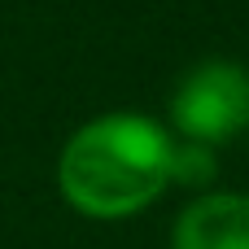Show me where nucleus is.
Returning a JSON list of instances; mask_svg holds the SVG:
<instances>
[{
  "label": "nucleus",
  "mask_w": 249,
  "mask_h": 249,
  "mask_svg": "<svg viewBox=\"0 0 249 249\" xmlns=\"http://www.w3.org/2000/svg\"><path fill=\"white\" fill-rule=\"evenodd\" d=\"M171 131L149 114H101L83 123L61 158L57 188L83 219H131L171 188Z\"/></svg>",
  "instance_id": "obj_1"
},
{
  "label": "nucleus",
  "mask_w": 249,
  "mask_h": 249,
  "mask_svg": "<svg viewBox=\"0 0 249 249\" xmlns=\"http://www.w3.org/2000/svg\"><path fill=\"white\" fill-rule=\"evenodd\" d=\"M171 127L210 149L249 131V70L223 57L193 66L171 96Z\"/></svg>",
  "instance_id": "obj_2"
},
{
  "label": "nucleus",
  "mask_w": 249,
  "mask_h": 249,
  "mask_svg": "<svg viewBox=\"0 0 249 249\" xmlns=\"http://www.w3.org/2000/svg\"><path fill=\"white\" fill-rule=\"evenodd\" d=\"M171 249H249V197L206 193L179 219Z\"/></svg>",
  "instance_id": "obj_3"
},
{
  "label": "nucleus",
  "mask_w": 249,
  "mask_h": 249,
  "mask_svg": "<svg viewBox=\"0 0 249 249\" xmlns=\"http://www.w3.org/2000/svg\"><path fill=\"white\" fill-rule=\"evenodd\" d=\"M219 162H214V149L210 144H197V140H175L171 149V184H184V188H206L214 179Z\"/></svg>",
  "instance_id": "obj_4"
}]
</instances>
